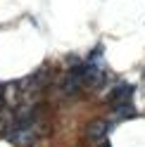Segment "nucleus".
Instances as JSON below:
<instances>
[{"mask_svg": "<svg viewBox=\"0 0 145 147\" xmlns=\"http://www.w3.org/2000/svg\"><path fill=\"white\" fill-rule=\"evenodd\" d=\"M105 133H107V121H102V119L90 121V126H88V135L90 138H102Z\"/></svg>", "mask_w": 145, "mask_h": 147, "instance_id": "nucleus-1", "label": "nucleus"}]
</instances>
